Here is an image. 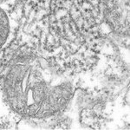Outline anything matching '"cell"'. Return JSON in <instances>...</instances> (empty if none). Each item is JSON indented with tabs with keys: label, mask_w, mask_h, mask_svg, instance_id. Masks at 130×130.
Here are the masks:
<instances>
[{
	"label": "cell",
	"mask_w": 130,
	"mask_h": 130,
	"mask_svg": "<svg viewBox=\"0 0 130 130\" xmlns=\"http://www.w3.org/2000/svg\"><path fill=\"white\" fill-rule=\"evenodd\" d=\"M102 15L110 30L119 36L129 35V0H102Z\"/></svg>",
	"instance_id": "cell-1"
},
{
	"label": "cell",
	"mask_w": 130,
	"mask_h": 130,
	"mask_svg": "<svg viewBox=\"0 0 130 130\" xmlns=\"http://www.w3.org/2000/svg\"><path fill=\"white\" fill-rule=\"evenodd\" d=\"M10 32L9 20L5 12L0 8V49L5 44Z\"/></svg>",
	"instance_id": "cell-2"
}]
</instances>
